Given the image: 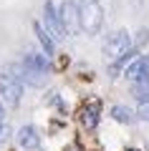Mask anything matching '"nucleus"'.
I'll list each match as a JSON object with an SVG mask.
<instances>
[{"instance_id":"11","label":"nucleus","mask_w":149,"mask_h":151,"mask_svg":"<svg viewBox=\"0 0 149 151\" xmlns=\"http://www.w3.org/2000/svg\"><path fill=\"white\" fill-rule=\"evenodd\" d=\"M111 119L119 121V124H132L134 113H132V108H126V106H114L111 108Z\"/></svg>"},{"instance_id":"12","label":"nucleus","mask_w":149,"mask_h":151,"mask_svg":"<svg viewBox=\"0 0 149 151\" xmlns=\"http://www.w3.org/2000/svg\"><path fill=\"white\" fill-rule=\"evenodd\" d=\"M132 93L137 101H149V81H142V83H132Z\"/></svg>"},{"instance_id":"7","label":"nucleus","mask_w":149,"mask_h":151,"mask_svg":"<svg viewBox=\"0 0 149 151\" xmlns=\"http://www.w3.org/2000/svg\"><path fill=\"white\" fill-rule=\"evenodd\" d=\"M18 144H20V149H25V151H36L38 146H41V136H38V131H36V126H23L20 131H18Z\"/></svg>"},{"instance_id":"15","label":"nucleus","mask_w":149,"mask_h":151,"mask_svg":"<svg viewBox=\"0 0 149 151\" xmlns=\"http://www.w3.org/2000/svg\"><path fill=\"white\" fill-rule=\"evenodd\" d=\"M5 121V108H3V103H0V124Z\"/></svg>"},{"instance_id":"6","label":"nucleus","mask_w":149,"mask_h":151,"mask_svg":"<svg viewBox=\"0 0 149 151\" xmlns=\"http://www.w3.org/2000/svg\"><path fill=\"white\" fill-rule=\"evenodd\" d=\"M126 78L132 83L149 81V55H139V58L129 65V68H126Z\"/></svg>"},{"instance_id":"10","label":"nucleus","mask_w":149,"mask_h":151,"mask_svg":"<svg viewBox=\"0 0 149 151\" xmlns=\"http://www.w3.org/2000/svg\"><path fill=\"white\" fill-rule=\"evenodd\" d=\"M33 30H36V35H38V40H41V45H43V50H46V55H51V53H53V48H56L53 35H51V33H48L41 23H33Z\"/></svg>"},{"instance_id":"3","label":"nucleus","mask_w":149,"mask_h":151,"mask_svg":"<svg viewBox=\"0 0 149 151\" xmlns=\"http://www.w3.org/2000/svg\"><path fill=\"white\" fill-rule=\"evenodd\" d=\"M0 96L8 106H18L23 96V81L10 76L8 70H0Z\"/></svg>"},{"instance_id":"2","label":"nucleus","mask_w":149,"mask_h":151,"mask_svg":"<svg viewBox=\"0 0 149 151\" xmlns=\"http://www.w3.org/2000/svg\"><path fill=\"white\" fill-rule=\"evenodd\" d=\"M126 53H129V33L124 28H119L111 35H106V40H104V55L109 60H119Z\"/></svg>"},{"instance_id":"4","label":"nucleus","mask_w":149,"mask_h":151,"mask_svg":"<svg viewBox=\"0 0 149 151\" xmlns=\"http://www.w3.org/2000/svg\"><path fill=\"white\" fill-rule=\"evenodd\" d=\"M43 20H46V30L51 33L56 40H61V38L68 35L66 28H63V23H61V13H58V8L53 5V0H46V5H43Z\"/></svg>"},{"instance_id":"13","label":"nucleus","mask_w":149,"mask_h":151,"mask_svg":"<svg viewBox=\"0 0 149 151\" xmlns=\"http://www.w3.org/2000/svg\"><path fill=\"white\" fill-rule=\"evenodd\" d=\"M137 116L142 121H149V101H139L137 103Z\"/></svg>"},{"instance_id":"9","label":"nucleus","mask_w":149,"mask_h":151,"mask_svg":"<svg viewBox=\"0 0 149 151\" xmlns=\"http://www.w3.org/2000/svg\"><path fill=\"white\" fill-rule=\"evenodd\" d=\"M99 113H101V103L99 101L86 103V106L81 108V124H84L86 129H94V126L99 124Z\"/></svg>"},{"instance_id":"5","label":"nucleus","mask_w":149,"mask_h":151,"mask_svg":"<svg viewBox=\"0 0 149 151\" xmlns=\"http://www.w3.org/2000/svg\"><path fill=\"white\" fill-rule=\"evenodd\" d=\"M58 13H61V23H63V28H66V33H76V28H81L78 25V3H73V0H63L61 3V8H58Z\"/></svg>"},{"instance_id":"1","label":"nucleus","mask_w":149,"mask_h":151,"mask_svg":"<svg viewBox=\"0 0 149 151\" xmlns=\"http://www.w3.org/2000/svg\"><path fill=\"white\" fill-rule=\"evenodd\" d=\"M78 25L86 35H96L104 25V8L99 0H78Z\"/></svg>"},{"instance_id":"8","label":"nucleus","mask_w":149,"mask_h":151,"mask_svg":"<svg viewBox=\"0 0 149 151\" xmlns=\"http://www.w3.org/2000/svg\"><path fill=\"white\" fill-rule=\"evenodd\" d=\"M23 65H28V68L38 70V73H48V68H51V63H48V55L38 53V50H28V53L23 55Z\"/></svg>"},{"instance_id":"14","label":"nucleus","mask_w":149,"mask_h":151,"mask_svg":"<svg viewBox=\"0 0 149 151\" xmlns=\"http://www.w3.org/2000/svg\"><path fill=\"white\" fill-rule=\"evenodd\" d=\"M134 43H137V48H142V45L149 43V30H147V28H142V30L137 33V40H134Z\"/></svg>"},{"instance_id":"16","label":"nucleus","mask_w":149,"mask_h":151,"mask_svg":"<svg viewBox=\"0 0 149 151\" xmlns=\"http://www.w3.org/2000/svg\"><path fill=\"white\" fill-rule=\"evenodd\" d=\"M129 151H139V149H129Z\"/></svg>"}]
</instances>
